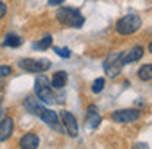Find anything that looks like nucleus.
<instances>
[{
  "instance_id": "nucleus-9",
  "label": "nucleus",
  "mask_w": 152,
  "mask_h": 149,
  "mask_svg": "<svg viewBox=\"0 0 152 149\" xmlns=\"http://www.w3.org/2000/svg\"><path fill=\"white\" fill-rule=\"evenodd\" d=\"M41 120H43L44 123H48V126H51L53 129H56V131H59V133H62L64 131V128L61 126V123H59V118H57V115H56V112H53V110H44V113L39 116Z\"/></svg>"
},
{
  "instance_id": "nucleus-13",
  "label": "nucleus",
  "mask_w": 152,
  "mask_h": 149,
  "mask_svg": "<svg viewBox=\"0 0 152 149\" xmlns=\"http://www.w3.org/2000/svg\"><path fill=\"white\" fill-rule=\"evenodd\" d=\"M100 121H102V118H100L98 115V110H96L95 105L88 106V113H87V126L88 128H96V126L100 125Z\"/></svg>"
},
{
  "instance_id": "nucleus-1",
  "label": "nucleus",
  "mask_w": 152,
  "mask_h": 149,
  "mask_svg": "<svg viewBox=\"0 0 152 149\" xmlns=\"http://www.w3.org/2000/svg\"><path fill=\"white\" fill-rule=\"evenodd\" d=\"M56 18L59 20L61 25H66V26H70V28H80L85 21L83 15L77 8H72V7L59 8L56 13Z\"/></svg>"
},
{
  "instance_id": "nucleus-6",
  "label": "nucleus",
  "mask_w": 152,
  "mask_h": 149,
  "mask_svg": "<svg viewBox=\"0 0 152 149\" xmlns=\"http://www.w3.org/2000/svg\"><path fill=\"white\" fill-rule=\"evenodd\" d=\"M141 113L134 108H126V110H116L113 112L111 118L113 121H118V123H132V121H137Z\"/></svg>"
},
{
  "instance_id": "nucleus-18",
  "label": "nucleus",
  "mask_w": 152,
  "mask_h": 149,
  "mask_svg": "<svg viewBox=\"0 0 152 149\" xmlns=\"http://www.w3.org/2000/svg\"><path fill=\"white\" fill-rule=\"evenodd\" d=\"M103 87H105V79H102V77L95 79V82L92 84V90H93V93H100V92L103 90Z\"/></svg>"
},
{
  "instance_id": "nucleus-24",
  "label": "nucleus",
  "mask_w": 152,
  "mask_h": 149,
  "mask_svg": "<svg viewBox=\"0 0 152 149\" xmlns=\"http://www.w3.org/2000/svg\"><path fill=\"white\" fill-rule=\"evenodd\" d=\"M0 106H2V98H0Z\"/></svg>"
},
{
  "instance_id": "nucleus-19",
  "label": "nucleus",
  "mask_w": 152,
  "mask_h": 149,
  "mask_svg": "<svg viewBox=\"0 0 152 149\" xmlns=\"http://www.w3.org/2000/svg\"><path fill=\"white\" fill-rule=\"evenodd\" d=\"M54 53L59 54L61 57H70V51L67 49V48H53Z\"/></svg>"
},
{
  "instance_id": "nucleus-2",
  "label": "nucleus",
  "mask_w": 152,
  "mask_h": 149,
  "mask_svg": "<svg viewBox=\"0 0 152 149\" xmlns=\"http://www.w3.org/2000/svg\"><path fill=\"white\" fill-rule=\"evenodd\" d=\"M34 93H36V97L44 103H54L56 102V95L53 93L49 80L44 76H39L36 79V82H34Z\"/></svg>"
},
{
  "instance_id": "nucleus-20",
  "label": "nucleus",
  "mask_w": 152,
  "mask_h": 149,
  "mask_svg": "<svg viewBox=\"0 0 152 149\" xmlns=\"http://www.w3.org/2000/svg\"><path fill=\"white\" fill-rule=\"evenodd\" d=\"M12 74V67L10 66H0V79H4V77L10 76Z\"/></svg>"
},
{
  "instance_id": "nucleus-14",
  "label": "nucleus",
  "mask_w": 152,
  "mask_h": 149,
  "mask_svg": "<svg viewBox=\"0 0 152 149\" xmlns=\"http://www.w3.org/2000/svg\"><path fill=\"white\" fill-rule=\"evenodd\" d=\"M66 84H67V72H64V70H59V72H56V74L53 76L51 85H53L54 89H62Z\"/></svg>"
},
{
  "instance_id": "nucleus-23",
  "label": "nucleus",
  "mask_w": 152,
  "mask_h": 149,
  "mask_svg": "<svg viewBox=\"0 0 152 149\" xmlns=\"http://www.w3.org/2000/svg\"><path fill=\"white\" fill-rule=\"evenodd\" d=\"M132 149H149V148H147V146H145V144H136V146H134V148H132Z\"/></svg>"
},
{
  "instance_id": "nucleus-5",
  "label": "nucleus",
  "mask_w": 152,
  "mask_h": 149,
  "mask_svg": "<svg viewBox=\"0 0 152 149\" xmlns=\"http://www.w3.org/2000/svg\"><path fill=\"white\" fill-rule=\"evenodd\" d=\"M18 66L26 72H44L51 67V62L48 59H30V57H26V59H20Z\"/></svg>"
},
{
  "instance_id": "nucleus-11",
  "label": "nucleus",
  "mask_w": 152,
  "mask_h": 149,
  "mask_svg": "<svg viewBox=\"0 0 152 149\" xmlns=\"http://www.w3.org/2000/svg\"><path fill=\"white\" fill-rule=\"evenodd\" d=\"M39 144V138L33 133H26L23 138L20 139V148L21 149H36Z\"/></svg>"
},
{
  "instance_id": "nucleus-16",
  "label": "nucleus",
  "mask_w": 152,
  "mask_h": 149,
  "mask_svg": "<svg viewBox=\"0 0 152 149\" xmlns=\"http://www.w3.org/2000/svg\"><path fill=\"white\" fill-rule=\"evenodd\" d=\"M137 76H139V79L141 80H151L152 79V66L151 64H144V66L139 69V72H137Z\"/></svg>"
},
{
  "instance_id": "nucleus-15",
  "label": "nucleus",
  "mask_w": 152,
  "mask_h": 149,
  "mask_svg": "<svg viewBox=\"0 0 152 149\" xmlns=\"http://www.w3.org/2000/svg\"><path fill=\"white\" fill-rule=\"evenodd\" d=\"M4 46H7V48H18V46H21V38L17 36L15 33H8L7 38H5V41H4Z\"/></svg>"
},
{
  "instance_id": "nucleus-22",
  "label": "nucleus",
  "mask_w": 152,
  "mask_h": 149,
  "mask_svg": "<svg viewBox=\"0 0 152 149\" xmlns=\"http://www.w3.org/2000/svg\"><path fill=\"white\" fill-rule=\"evenodd\" d=\"M64 0H49V5L51 7H56V5H61Z\"/></svg>"
},
{
  "instance_id": "nucleus-3",
  "label": "nucleus",
  "mask_w": 152,
  "mask_h": 149,
  "mask_svg": "<svg viewBox=\"0 0 152 149\" xmlns=\"http://www.w3.org/2000/svg\"><path fill=\"white\" fill-rule=\"evenodd\" d=\"M141 25H142L141 17H137V15H126L121 20H118V23H116V31H118L119 34H123V36H126V34L136 33V31L141 28Z\"/></svg>"
},
{
  "instance_id": "nucleus-21",
  "label": "nucleus",
  "mask_w": 152,
  "mask_h": 149,
  "mask_svg": "<svg viewBox=\"0 0 152 149\" xmlns=\"http://www.w3.org/2000/svg\"><path fill=\"white\" fill-rule=\"evenodd\" d=\"M5 13H7V5L4 2H0V18H4Z\"/></svg>"
},
{
  "instance_id": "nucleus-17",
  "label": "nucleus",
  "mask_w": 152,
  "mask_h": 149,
  "mask_svg": "<svg viewBox=\"0 0 152 149\" xmlns=\"http://www.w3.org/2000/svg\"><path fill=\"white\" fill-rule=\"evenodd\" d=\"M51 46H53V36H51V34H46L39 43H34V49H41V51L48 49V48H51Z\"/></svg>"
},
{
  "instance_id": "nucleus-7",
  "label": "nucleus",
  "mask_w": 152,
  "mask_h": 149,
  "mask_svg": "<svg viewBox=\"0 0 152 149\" xmlns=\"http://www.w3.org/2000/svg\"><path fill=\"white\" fill-rule=\"evenodd\" d=\"M62 123H64V128H66V131L69 133L70 138H75V136L79 134V125H77V120H75V116H74L70 112H62Z\"/></svg>"
},
{
  "instance_id": "nucleus-12",
  "label": "nucleus",
  "mask_w": 152,
  "mask_h": 149,
  "mask_svg": "<svg viewBox=\"0 0 152 149\" xmlns=\"http://www.w3.org/2000/svg\"><path fill=\"white\" fill-rule=\"evenodd\" d=\"M142 56H144V48L142 46H134V48H131V51H129L126 56H123V62L124 64L136 62V61H139Z\"/></svg>"
},
{
  "instance_id": "nucleus-4",
  "label": "nucleus",
  "mask_w": 152,
  "mask_h": 149,
  "mask_svg": "<svg viewBox=\"0 0 152 149\" xmlns=\"http://www.w3.org/2000/svg\"><path fill=\"white\" fill-rule=\"evenodd\" d=\"M123 56H124V53H111L108 57L105 59V62H103V69H105L106 76L108 77H116L119 72H121V67L124 66V62H123Z\"/></svg>"
},
{
  "instance_id": "nucleus-10",
  "label": "nucleus",
  "mask_w": 152,
  "mask_h": 149,
  "mask_svg": "<svg viewBox=\"0 0 152 149\" xmlns=\"http://www.w3.org/2000/svg\"><path fill=\"white\" fill-rule=\"evenodd\" d=\"M15 128V121L12 116H5L2 121H0V141H7L12 136Z\"/></svg>"
},
{
  "instance_id": "nucleus-8",
  "label": "nucleus",
  "mask_w": 152,
  "mask_h": 149,
  "mask_svg": "<svg viewBox=\"0 0 152 149\" xmlns=\"http://www.w3.org/2000/svg\"><path fill=\"white\" fill-rule=\"evenodd\" d=\"M25 106H26V110L34 116H41L44 113V110H46V106H43L41 100L34 98V97H26V98H25Z\"/></svg>"
}]
</instances>
